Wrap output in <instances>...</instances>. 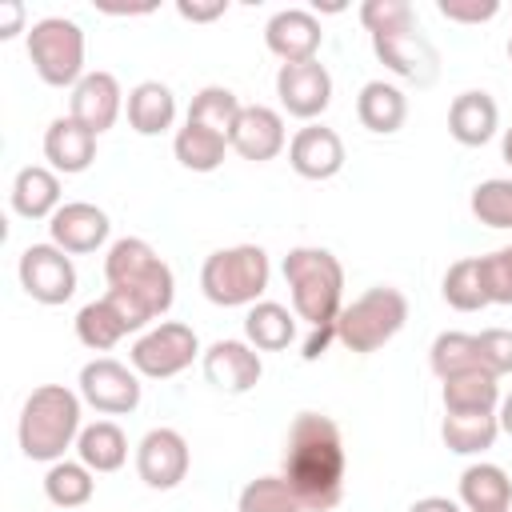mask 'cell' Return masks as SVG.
Returning a JSON list of instances; mask_svg holds the SVG:
<instances>
[{"label":"cell","instance_id":"b9f144b4","mask_svg":"<svg viewBox=\"0 0 512 512\" xmlns=\"http://www.w3.org/2000/svg\"><path fill=\"white\" fill-rule=\"evenodd\" d=\"M176 12H180L184 20H192V24H208V20L224 16V12H228V4H224V0H216V4H188V0H180V4H176Z\"/></svg>","mask_w":512,"mask_h":512},{"label":"cell","instance_id":"60d3db41","mask_svg":"<svg viewBox=\"0 0 512 512\" xmlns=\"http://www.w3.org/2000/svg\"><path fill=\"white\" fill-rule=\"evenodd\" d=\"M436 12L452 24H484L500 12V0H436Z\"/></svg>","mask_w":512,"mask_h":512},{"label":"cell","instance_id":"d590c367","mask_svg":"<svg viewBox=\"0 0 512 512\" xmlns=\"http://www.w3.org/2000/svg\"><path fill=\"white\" fill-rule=\"evenodd\" d=\"M468 208L472 216L484 224V228H500V232H512V180L508 176H492V180H480L468 196Z\"/></svg>","mask_w":512,"mask_h":512},{"label":"cell","instance_id":"7c38bea8","mask_svg":"<svg viewBox=\"0 0 512 512\" xmlns=\"http://www.w3.org/2000/svg\"><path fill=\"white\" fill-rule=\"evenodd\" d=\"M276 96L280 108L304 124H316V116H324V108L332 104V76L320 60H304V64H280L276 72Z\"/></svg>","mask_w":512,"mask_h":512},{"label":"cell","instance_id":"e575fe53","mask_svg":"<svg viewBox=\"0 0 512 512\" xmlns=\"http://www.w3.org/2000/svg\"><path fill=\"white\" fill-rule=\"evenodd\" d=\"M428 364H432V372L440 380H448L456 372H468V368H484L472 332H440L432 340V348H428Z\"/></svg>","mask_w":512,"mask_h":512},{"label":"cell","instance_id":"8d00e7d4","mask_svg":"<svg viewBox=\"0 0 512 512\" xmlns=\"http://www.w3.org/2000/svg\"><path fill=\"white\" fill-rule=\"evenodd\" d=\"M240 512H308L284 476H256L240 488Z\"/></svg>","mask_w":512,"mask_h":512},{"label":"cell","instance_id":"7bdbcfd3","mask_svg":"<svg viewBox=\"0 0 512 512\" xmlns=\"http://www.w3.org/2000/svg\"><path fill=\"white\" fill-rule=\"evenodd\" d=\"M0 16H4V20H0V40H12L16 32H28V28H24V4H20V0H8Z\"/></svg>","mask_w":512,"mask_h":512},{"label":"cell","instance_id":"277c9868","mask_svg":"<svg viewBox=\"0 0 512 512\" xmlns=\"http://www.w3.org/2000/svg\"><path fill=\"white\" fill-rule=\"evenodd\" d=\"M80 392L64 388V384H40L28 392L24 408H20V424H16V440L20 452L36 464H56L64 460L68 448H76L80 440Z\"/></svg>","mask_w":512,"mask_h":512},{"label":"cell","instance_id":"bcb514c9","mask_svg":"<svg viewBox=\"0 0 512 512\" xmlns=\"http://www.w3.org/2000/svg\"><path fill=\"white\" fill-rule=\"evenodd\" d=\"M500 156H504V164L512 168V128H504V136H500Z\"/></svg>","mask_w":512,"mask_h":512},{"label":"cell","instance_id":"52a82bcc","mask_svg":"<svg viewBox=\"0 0 512 512\" xmlns=\"http://www.w3.org/2000/svg\"><path fill=\"white\" fill-rule=\"evenodd\" d=\"M28 60L48 88H76L84 72V28L68 16H44L28 24Z\"/></svg>","mask_w":512,"mask_h":512},{"label":"cell","instance_id":"ee69618b","mask_svg":"<svg viewBox=\"0 0 512 512\" xmlns=\"http://www.w3.org/2000/svg\"><path fill=\"white\" fill-rule=\"evenodd\" d=\"M408 512H464V504L460 500H448V496H424Z\"/></svg>","mask_w":512,"mask_h":512},{"label":"cell","instance_id":"ab89813d","mask_svg":"<svg viewBox=\"0 0 512 512\" xmlns=\"http://www.w3.org/2000/svg\"><path fill=\"white\" fill-rule=\"evenodd\" d=\"M476 348H480V364L500 380L512 376V332L508 328H484L476 332Z\"/></svg>","mask_w":512,"mask_h":512},{"label":"cell","instance_id":"6da1fadb","mask_svg":"<svg viewBox=\"0 0 512 512\" xmlns=\"http://www.w3.org/2000/svg\"><path fill=\"white\" fill-rule=\"evenodd\" d=\"M280 476L308 512H332L348 480V452L340 424L324 412H296V420L288 424Z\"/></svg>","mask_w":512,"mask_h":512},{"label":"cell","instance_id":"8fae6325","mask_svg":"<svg viewBox=\"0 0 512 512\" xmlns=\"http://www.w3.org/2000/svg\"><path fill=\"white\" fill-rule=\"evenodd\" d=\"M188 464H192V452L176 428H152L136 444V476L156 492L180 488L188 476Z\"/></svg>","mask_w":512,"mask_h":512},{"label":"cell","instance_id":"ac0fdd59","mask_svg":"<svg viewBox=\"0 0 512 512\" xmlns=\"http://www.w3.org/2000/svg\"><path fill=\"white\" fill-rule=\"evenodd\" d=\"M288 164L304 180H332L344 168V140L328 124H304L288 140Z\"/></svg>","mask_w":512,"mask_h":512},{"label":"cell","instance_id":"5b68a950","mask_svg":"<svg viewBox=\"0 0 512 512\" xmlns=\"http://www.w3.org/2000/svg\"><path fill=\"white\" fill-rule=\"evenodd\" d=\"M268 280H272V260L260 244L216 248L200 268V292L216 308H252V304H260Z\"/></svg>","mask_w":512,"mask_h":512},{"label":"cell","instance_id":"7402d4cb","mask_svg":"<svg viewBox=\"0 0 512 512\" xmlns=\"http://www.w3.org/2000/svg\"><path fill=\"white\" fill-rule=\"evenodd\" d=\"M8 200L12 212L24 220H52L60 208V172H52L48 164H24L12 176Z\"/></svg>","mask_w":512,"mask_h":512},{"label":"cell","instance_id":"d6986e66","mask_svg":"<svg viewBox=\"0 0 512 512\" xmlns=\"http://www.w3.org/2000/svg\"><path fill=\"white\" fill-rule=\"evenodd\" d=\"M120 108H124V92H120V80L112 72H88L68 96V116L80 120L96 136L116 124Z\"/></svg>","mask_w":512,"mask_h":512},{"label":"cell","instance_id":"4fadbf2b","mask_svg":"<svg viewBox=\"0 0 512 512\" xmlns=\"http://www.w3.org/2000/svg\"><path fill=\"white\" fill-rule=\"evenodd\" d=\"M200 364H204V380L228 396L252 392L264 376V360L248 340H216L204 348Z\"/></svg>","mask_w":512,"mask_h":512},{"label":"cell","instance_id":"f1b7e54d","mask_svg":"<svg viewBox=\"0 0 512 512\" xmlns=\"http://www.w3.org/2000/svg\"><path fill=\"white\" fill-rule=\"evenodd\" d=\"M244 340L256 352H284L296 340V312H288L276 300H260L244 316Z\"/></svg>","mask_w":512,"mask_h":512},{"label":"cell","instance_id":"603a6c76","mask_svg":"<svg viewBox=\"0 0 512 512\" xmlns=\"http://www.w3.org/2000/svg\"><path fill=\"white\" fill-rule=\"evenodd\" d=\"M124 112H128V128L136 136H160V132H168L176 124V96L160 80H140L128 92Z\"/></svg>","mask_w":512,"mask_h":512},{"label":"cell","instance_id":"4316f807","mask_svg":"<svg viewBox=\"0 0 512 512\" xmlns=\"http://www.w3.org/2000/svg\"><path fill=\"white\" fill-rule=\"evenodd\" d=\"M460 504L468 512H508L512 508V480L500 464H468L460 472Z\"/></svg>","mask_w":512,"mask_h":512},{"label":"cell","instance_id":"4dcf8cb0","mask_svg":"<svg viewBox=\"0 0 512 512\" xmlns=\"http://www.w3.org/2000/svg\"><path fill=\"white\" fill-rule=\"evenodd\" d=\"M496 436H500L496 412H472V416H448L444 412L440 440L456 456H480V452H488L496 444Z\"/></svg>","mask_w":512,"mask_h":512},{"label":"cell","instance_id":"9a60e30c","mask_svg":"<svg viewBox=\"0 0 512 512\" xmlns=\"http://www.w3.org/2000/svg\"><path fill=\"white\" fill-rule=\"evenodd\" d=\"M112 224H108V212L88 204V200H68L56 208V216L48 220V236L56 248H64L68 256H88L96 248H104Z\"/></svg>","mask_w":512,"mask_h":512},{"label":"cell","instance_id":"3957f363","mask_svg":"<svg viewBox=\"0 0 512 512\" xmlns=\"http://www.w3.org/2000/svg\"><path fill=\"white\" fill-rule=\"evenodd\" d=\"M104 280H108V296L124 308V316L132 320V328H148L152 320H160L172 300H176V276L172 268L156 256V248L140 236H120L108 256H104Z\"/></svg>","mask_w":512,"mask_h":512},{"label":"cell","instance_id":"484cf974","mask_svg":"<svg viewBox=\"0 0 512 512\" xmlns=\"http://www.w3.org/2000/svg\"><path fill=\"white\" fill-rule=\"evenodd\" d=\"M356 116H360V124L368 132L392 136L408 120V96L396 84H388V80H368L360 88V96H356Z\"/></svg>","mask_w":512,"mask_h":512},{"label":"cell","instance_id":"7dc6e473","mask_svg":"<svg viewBox=\"0 0 512 512\" xmlns=\"http://www.w3.org/2000/svg\"><path fill=\"white\" fill-rule=\"evenodd\" d=\"M508 60H512V36H508Z\"/></svg>","mask_w":512,"mask_h":512},{"label":"cell","instance_id":"d4e9b609","mask_svg":"<svg viewBox=\"0 0 512 512\" xmlns=\"http://www.w3.org/2000/svg\"><path fill=\"white\" fill-rule=\"evenodd\" d=\"M440 400L448 416H472V412H496L500 408V380L488 368H468L448 380H440Z\"/></svg>","mask_w":512,"mask_h":512},{"label":"cell","instance_id":"83f0119b","mask_svg":"<svg viewBox=\"0 0 512 512\" xmlns=\"http://www.w3.org/2000/svg\"><path fill=\"white\" fill-rule=\"evenodd\" d=\"M228 148L232 144H228L224 132L208 128V124H196V120H184V128H176V136H172V152L188 172H216L224 164Z\"/></svg>","mask_w":512,"mask_h":512},{"label":"cell","instance_id":"2e32d148","mask_svg":"<svg viewBox=\"0 0 512 512\" xmlns=\"http://www.w3.org/2000/svg\"><path fill=\"white\" fill-rule=\"evenodd\" d=\"M372 52L388 72H396L400 80H412L416 88H428L436 80V72H440V56L420 32L372 36Z\"/></svg>","mask_w":512,"mask_h":512},{"label":"cell","instance_id":"cb8c5ba5","mask_svg":"<svg viewBox=\"0 0 512 512\" xmlns=\"http://www.w3.org/2000/svg\"><path fill=\"white\" fill-rule=\"evenodd\" d=\"M76 340L84 344V348H92V352H108V348H116L128 332H136L132 328V320L124 316V308L104 292L100 300H88L80 312H76Z\"/></svg>","mask_w":512,"mask_h":512},{"label":"cell","instance_id":"44dd1931","mask_svg":"<svg viewBox=\"0 0 512 512\" xmlns=\"http://www.w3.org/2000/svg\"><path fill=\"white\" fill-rule=\"evenodd\" d=\"M448 132L464 148H484L500 132V104L484 88H468L448 108Z\"/></svg>","mask_w":512,"mask_h":512},{"label":"cell","instance_id":"5bb4252c","mask_svg":"<svg viewBox=\"0 0 512 512\" xmlns=\"http://www.w3.org/2000/svg\"><path fill=\"white\" fill-rule=\"evenodd\" d=\"M264 44L280 64H304V60H316L324 44V28L308 8H280L264 24Z\"/></svg>","mask_w":512,"mask_h":512},{"label":"cell","instance_id":"f546056e","mask_svg":"<svg viewBox=\"0 0 512 512\" xmlns=\"http://www.w3.org/2000/svg\"><path fill=\"white\" fill-rule=\"evenodd\" d=\"M76 456H80L92 472H116V468H124V460H128V436H124V428L112 424V420L84 424V428H80V440H76Z\"/></svg>","mask_w":512,"mask_h":512},{"label":"cell","instance_id":"9c48e42d","mask_svg":"<svg viewBox=\"0 0 512 512\" xmlns=\"http://www.w3.org/2000/svg\"><path fill=\"white\" fill-rule=\"evenodd\" d=\"M80 400L104 416H128L140 404V372L132 364H120L112 356H96L80 368Z\"/></svg>","mask_w":512,"mask_h":512},{"label":"cell","instance_id":"1f68e13d","mask_svg":"<svg viewBox=\"0 0 512 512\" xmlns=\"http://www.w3.org/2000/svg\"><path fill=\"white\" fill-rule=\"evenodd\" d=\"M96 472L84 464V460H56V464H48V472H44V496L56 504V508H64V512H72V508H84L88 500H92V492H96V480H92Z\"/></svg>","mask_w":512,"mask_h":512},{"label":"cell","instance_id":"d6a6232c","mask_svg":"<svg viewBox=\"0 0 512 512\" xmlns=\"http://www.w3.org/2000/svg\"><path fill=\"white\" fill-rule=\"evenodd\" d=\"M440 296L456 308V312H480L488 308V292H484V276H480V256H464L456 264H448Z\"/></svg>","mask_w":512,"mask_h":512},{"label":"cell","instance_id":"836d02e7","mask_svg":"<svg viewBox=\"0 0 512 512\" xmlns=\"http://www.w3.org/2000/svg\"><path fill=\"white\" fill-rule=\"evenodd\" d=\"M240 96L232 92V88H224V84H208V88H200L196 96H192V104H188V120H196V124H208V128H216V132H224L228 140H232V128H236V120H240Z\"/></svg>","mask_w":512,"mask_h":512},{"label":"cell","instance_id":"30bf717a","mask_svg":"<svg viewBox=\"0 0 512 512\" xmlns=\"http://www.w3.org/2000/svg\"><path fill=\"white\" fill-rule=\"evenodd\" d=\"M16 276H20V288L36 300V304H64L72 300L76 292V264L64 248H56L52 240L48 244H28L20 252V264H16Z\"/></svg>","mask_w":512,"mask_h":512},{"label":"cell","instance_id":"ffe728a7","mask_svg":"<svg viewBox=\"0 0 512 512\" xmlns=\"http://www.w3.org/2000/svg\"><path fill=\"white\" fill-rule=\"evenodd\" d=\"M44 160L52 172L60 176H80L92 168L96 160V132H88L80 120L72 116H56L44 128Z\"/></svg>","mask_w":512,"mask_h":512},{"label":"cell","instance_id":"8992f818","mask_svg":"<svg viewBox=\"0 0 512 512\" xmlns=\"http://www.w3.org/2000/svg\"><path fill=\"white\" fill-rule=\"evenodd\" d=\"M404 324H408V296L392 284H376V288L360 292L352 304L340 308L336 340L348 352L368 356V352H380Z\"/></svg>","mask_w":512,"mask_h":512},{"label":"cell","instance_id":"f35d334b","mask_svg":"<svg viewBox=\"0 0 512 512\" xmlns=\"http://www.w3.org/2000/svg\"><path fill=\"white\" fill-rule=\"evenodd\" d=\"M480 276H484L488 304H512V244L480 256Z\"/></svg>","mask_w":512,"mask_h":512},{"label":"cell","instance_id":"e0dca14e","mask_svg":"<svg viewBox=\"0 0 512 512\" xmlns=\"http://www.w3.org/2000/svg\"><path fill=\"white\" fill-rule=\"evenodd\" d=\"M232 152L252 160V164H264V160H276L288 144V132H284V116L268 104H244L240 108V120L232 128Z\"/></svg>","mask_w":512,"mask_h":512},{"label":"cell","instance_id":"f6af8a7d","mask_svg":"<svg viewBox=\"0 0 512 512\" xmlns=\"http://www.w3.org/2000/svg\"><path fill=\"white\" fill-rule=\"evenodd\" d=\"M496 420H500V432H504V436H512V392H508V396H500Z\"/></svg>","mask_w":512,"mask_h":512},{"label":"cell","instance_id":"74e56055","mask_svg":"<svg viewBox=\"0 0 512 512\" xmlns=\"http://www.w3.org/2000/svg\"><path fill=\"white\" fill-rule=\"evenodd\" d=\"M360 24L368 36H392V32H416V8L408 0H364Z\"/></svg>","mask_w":512,"mask_h":512},{"label":"cell","instance_id":"7a4b0ae2","mask_svg":"<svg viewBox=\"0 0 512 512\" xmlns=\"http://www.w3.org/2000/svg\"><path fill=\"white\" fill-rule=\"evenodd\" d=\"M284 284L292 296V312L296 320H304L312 328V336L304 340V360H320L328 352V344L336 340V316L344 308V264L328 252V248H312L300 244L284 256Z\"/></svg>","mask_w":512,"mask_h":512},{"label":"cell","instance_id":"ba28073f","mask_svg":"<svg viewBox=\"0 0 512 512\" xmlns=\"http://www.w3.org/2000/svg\"><path fill=\"white\" fill-rule=\"evenodd\" d=\"M200 352V340L192 332V324L180 320H160L152 324L144 336H136V344L128 348V364L144 376V380H172L180 376Z\"/></svg>","mask_w":512,"mask_h":512}]
</instances>
